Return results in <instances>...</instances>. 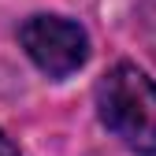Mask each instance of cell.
<instances>
[{
  "instance_id": "1",
  "label": "cell",
  "mask_w": 156,
  "mask_h": 156,
  "mask_svg": "<svg viewBox=\"0 0 156 156\" xmlns=\"http://www.w3.org/2000/svg\"><path fill=\"white\" fill-rule=\"evenodd\" d=\"M97 115L130 152L156 156V82L134 63H115L97 82Z\"/></svg>"
},
{
  "instance_id": "2",
  "label": "cell",
  "mask_w": 156,
  "mask_h": 156,
  "mask_svg": "<svg viewBox=\"0 0 156 156\" xmlns=\"http://www.w3.org/2000/svg\"><path fill=\"white\" fill-rule=\"evenodd\" d=\"M26 56L41 67L48 78H67L71 71H78L89 56V37L86 30L60 15H34L19 30Z\"/></svg>"
},
{
  "instance_id": "3",
  "label": "cell",
  "mask_w": 156,
  "mask_h": 156,
  "mask_svg": "<svg viewBox=\"0 0 156 156\" xmlns=\"http://www.w3.org/2000/svg\"><path fill=\"white\" fill-rule=\"evenodd\" d=\"M0 156H19V149H15V141L8 138L4 130H0Z\"/></svg>"
}]
</instances>
